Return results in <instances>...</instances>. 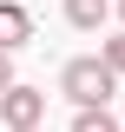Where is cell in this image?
<instances>
[{"label": "cell", "instance_id": "7a4b0ae2", "mask_svg": "<svg viewBox=\"0 0 125 132\" xmlns=\"http://www.w3.org/2000/svg\"><path fill=\"white\" fill-rule=\"evenodd\" d=\"M0 126L7 132H26V126H46V93H40V86H7V93H0Z\"/></svg>", "mask_w": 125, "mask_h": 132}, {"label": "cell", "instance_id": "6da1fadb", "mask_svg": "<svg viewBox=\"0 0 125 132\" xmlns=\"http://www.w3.org/2000/svg\"><path fill=\"white\" fill-rule=\"evenodd\" d=\"M59 93L73 99V106H112L119 73H112L99 53H86V60H66V66H59Z\"/></svg>", "mask_w": 125, "mask_h": 132}, {"label": "cell", "instance_id": "5b68a950", "mask_svg": "<svg viewBox=\"0 0 125 132\" xmlns=\"http://www.w3.org/2000/svg\"><path fill=\"white\" fill-rule=\"evenodd\" d=\"M73 132H119V119H112L105 106H79V119H73Z\"/></svg>", "mask_w": 125, "mask_h": 132}, {"label": "cell", "instance_id": "9c48e42d", "mask_svg": "<svg viewBox=\"0 0 125 132\" xmlns=\"http://www.w3.org/2000/svg\"><path fill=\"white\" fill-rule=\"evenodd\" d=\"M26 132H40V126H26Z\"/></svg>", "mask_w": 125, "mask_h": 132}, {"label": "cell", "instance_id": "ba28073f", "mask_svg": "<svg viewBox=\"0 0 125 132\" xmlns=\"http://www.w3.org/2000/svg\"><path fill=\"white\" fill-rule=\"evenodd\" d=\"M119 20H125V0H119Z\"/></svg>", "mask_w": 125, "mask_h": 132}, {"label": "cell", "instance_id": "52a82bcc", "mask_svg": "<svg viewBox=\"0 0 125 132\" xmlns=\"http://www.w3.org/2000/svg\"><path fill=\"white\" fill-rule=\"evenodd\" d=\"M13 86V53H0V93Z\"/></svg>", "mask_w": 125, "mask_h": 132}, {"label": "cell", "instance_id": "3957f363", "mask_svg": "<svg viewBox=\"0 0 125 132\" xmlns=\"http://www.w3.org/2000/svg\"><path fill=\"white\" fill-rule=\"evenodd\" d=\"M26 40H33V13L20 0H0V53H20Z\"/></svg>", "mask_w": 125, "mask_h": 132}, {"label": "cell", "instance_id": "30bf717a", "mask_svg": "<svg viewBox=\"0 0 125 132\" xmlns=\"http://www.w3.org/2000/svg\"><path fill=\"white\" fill-rule=\"evenodd\" d=\"M119 132H125V126H119Z\"/></svg>", "mask_w": 125, "mask_h": 132}, {"label": "cell", "instance_id": "8992f818", "mask_svg": "<svg viewBox=\"0 0 125 132\" xmlns=\"http://www.w3.org/2000/svg\"><path fill=\"white\" fill-rule=\"evenodd\" d=\"M99 60H105V66H112V73H119V79H125V33H112L105 46H99Z\"/></svg>", "mask_w": 125, "mask_h": 132}, {"label": "cell", "instance_id": "277c9868", "mask_svg": "<svg viewBox=\"0 0 125 132\" xmlns=\"http://www.w3.org/2000/svg\"><path fill=\"white\" fill-rule=\"evenodd\" d=\"M105 13H112V0H66V20H73L79 33H92V27H105Z\"/></svg>", "mask_w": 125, "mask_h": 132}]
</instances>
